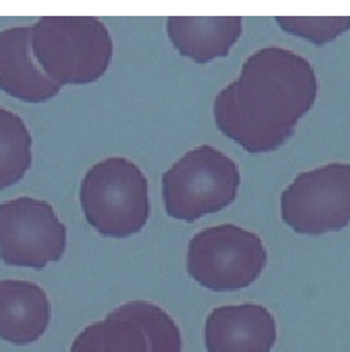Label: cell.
<instances>
[{
	"label": "cell",
	"instance_id": "cell-1",
	"mask_svg": "<svg viewBox=\"0 0 350 352\" xmlns=\"http://www.w3.org/2000/svg\"><path fill=\"white\" fill-rule=\"evenodd\" d=\"M317 93V75L307 59L285 48H261L217 94L215 123L245 152H274L294 134Z\"/></svg>",
	"mask_w": 350,
	"mask_h": 352
},
{
	"label": "cell",
	"instance_id": "cell-2",
	"mask_svg": "<svg viewBox=\"0 0 350 352\" xmlns=\"http://www.w3.org/2000/svg\"><path fill=\"white\" fill-rule=\"evenodd\" d=\"M32 53L45 74L58 83L88 85L107 72L113 38L91 16H45L32 24Z\"/></svg>",
	"mask_w": 350,
	"mask_h": 352
},
{
	"label": "cell",
	"instance_id": "cell-3",
	"mask_svg": "<svg viewBox=\"0 0 350 352\" xmlns=\"http://www.w3.org/2000/svg\"><path fill=\"white\" fill-rule=\"evenodd\" d=\"M80 204L88 223L105 238H129L142 231L150 215L148 180L136 163L112 157L84 174Z\"/></svg>",
	"mask_w": 350,
	"mask_h": 352
},
{
	"label": "cell",
	"instance_id": "cell-4",
	"mask_svg": "<svg viewBox=\"0 0 350 352\" xmlns=\"http://www.w3.org/2000/svg\"><path fill=\"white\" fill-rule=\"evenodd\" d=\"M163 203L169 217L196 222L226 209L237 198L241 170L212 145L189 150L163 174Z\"/></svg>",
	"mask_w": 350,
	"mask_h": 352
},
{
	"label": "cell",
	"instance_id": "cell-5",
	"mask_svg": "<svg viewBox=\"0 0 350 352\" xmlns=\"http://www.w3.org/2000/svg\"><path fill=\"white\" fill-rule=\"evenodd\" d=\"M266 263L261 238L233 223L201 230L188 244V274L212 292L248 287L261 276Z\"/></svg>",
	"mask_w": 350,
	"mask_h": 352
},
{
	"label": "cell",
	"instance_id": "cell-6",
	"mask_svg": "<svg viewBox=\"0 0 350 352\" xmlns=\"http://www.w3.org/2000/svg\"><path fill=\"white\" fill-rule=\"evenodd\" d=\"M285 225L299 234L320 236L350 223V164L331 163L299 173L280 196Z\"/></svg>",
	"mask_w": 350,
	"mask_h": 352
},
{
	"label": "cell",
	"instance_id": "cell-7",
	"mask_svg": "<svg viewBox=\"0 0 350 352\" xmlns=\"http://www.w3.org/2000/svg\"><path fill=\"white\" fill-rule=\"evenodd\" d=\"M70 352H182V335L163 308L137 300L88 325Z\"/></svg>",
	"mask_w": 350,
	"mask_h": 352
},
{
	"label": "cell",
	"instance_id": "cell-8",
	"mask_svg": "<svg viewBox=\"0 0 350 352\" xmlns=\"http://www.w3.org/2000/svg\"><path fill=\"white\" fill-rule=\"evenodd\" d=\"M67 230L53 206L31 196L0 204V258L5 265L43 270L66 252Z\"/></svg>",
	"mask_w": 350,
	"mask_h": 352
},
{
	"label": "cell",
	"instance_id": "cell-9",
	"mask_svg": "<svg viewBox=\"0 0 350 352\" xmlns=\"http://www.w3.org/2000/svg\"><path fill=\"white\" fill-rule=\"evenodd\" d=\"M276 340L274 316L253 303L215 308L204 329L207 352H271Z\"/></svg>",
	"mask_w": 350,
	"mask_h": 352
},
{
	"label": "cell",
	"instance_id": "cell-10",
	"mask_svg": "<svg viewBox=\"0 0 350 352\" xmlns=\"http://www.w3.org/2000/svg\"><path fill=\"white\" fill-rule=\"evenodd\" d=\"M0 89L24 102L40 104L58 96L61 87L35 63L32 26L0 32Z\"/></svg>",
	"mask_w": 350,
	"mask_h": 352
},
{
	"label": "cell",
	"instance_id": "cell-11",
	"mask_svg": "<svg viewBox=\"0 0 350 352\" xmlns=\"http://www.w3.org/2000/svg\"><path fill=\"white\" fill-rule=\"evenodd\" d=\"M51 305L45 290L31 280H0V338L26 346L47 331Z\"/></svg>",
	"mask_w": 350,
	"mask_h": 352
},
{
	"label": "cell",
	"instance_id": "cell-12",
	"mask_svg": "<svg viewBox=\"0 0 350 352\" xmlns=\"http://www.w3.org/2000/svg\"><path fill=\"white\" fill-rule=\"evenodd\" d=\"M167 35L185 58L206 64L228 56L242 35V18H167Z\"/></svg>",
	"mask_w": 350,
	"mask_h": 352
},
{
	"label": "cell",
	"instance_id": "cell-13",
	"mask_svg": "<svg viewBox=\"0 0 350 352\" xmlns=\"http://www.w3.org/2000/svg\"><path fill=\"white\" fill-rule=\"evenodd\" d=\"M32 164V135L24 120L0 105V190L24 179Z\"/></svg>",
	"mask_w": 350,
	"mask_h": 352
},
{
	"label": "cell",
	"instance_id": "cell-14",
	"mask_svg": "<svg viewBox=\"0 0 350 352\" xmlns=\"http://www.w3.org/2000/svg\"><path fill=\"white\" fill-rule=\"evenodd\" d=\"M276 23L287 34L296 35L312 42L325 45L336 40L339 35L350 31V18H276Z\"/></svg>",
	"mask_w": 350,
	"mask_h": 352
}]
</instances>
